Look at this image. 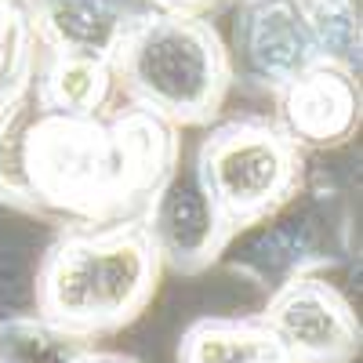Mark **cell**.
<instances>
[{
  "label": "cell",
  "instance_id": "52a82bcc",
  "mask_svg": "<svg viewBox=\"0 0 363 363\" xmlns=\"http://www.w3.org/2000/svg\"><path fill=\"white\" fill-rule=\"evenodd\" d=\"M287 120L309 142H338L356 120V91L335 69H306L291 80Z\"/></svg>",
  "mask_w": 363,
  "mask_h": 363
},
{
  "label": "cell",
  "instance_id": "8fae6325",
  "mask_svg": "<svg viewBox=\"0 0 363 363\" xmlns=\"http://www.w3.org/2000/svg\"><path fill=\"white\" fill-rule=\"evenodd\" d=\"M77 363H131V359H124V356H95V352H84Z\"/></svg>",
  "mask_w": 363,
  "mask_h": 363
},
{
  "label": "cell",
  "instance_id": "3957f363",
  "mask_svg": "<svg viewBox=\"0 0 363 363\" xmlns=\"http://www.w3.org/2000/svg\"><path fill=\"white\" fill-rule=\"evenodd\" d=\"M291 178V145L265 128H236L203 145V196L222 229L262 218L284 200Z\"/></svg>",
  "mask_w": 363,
  "mask_h": 363
},
{
  "label": "cell",
  "instance_id": "8992f818",
  "mask_svg": "<svg viewBox=\"0 0 363 363\" xmlns=\"http://www.w3.org/2000/svg\"><path fill=\"white\" fill-rule=\"evenodd\" d=\"M178 363H294L265 320H200L182 338Z\"/></svg>",
  "mask_w": 363,
  "mask_h": 363
},
{
  "label": "cell",
  "instance_id": "30bf717a",
  "mask_svg": "<svg viewBox=\"0 0 363 363\" xmlns=\"http://www.w3.org/2000/svg\"><path fill=\"white\" fill-rule=\"evenodd\" d=\"M51 91L58 106L66 109H91L102 91V66L87 55H66L51 73Z\"/></svg>",
  "mask_w": 363,
  "mask_h": 363
},
{
  "label": "cell",
  "instance_id": "6da1fadb",
  "mask_svg": "<svg viewBox=\"0 0 363 363\" xmlns=\"http://www.w3.org/2000/svg\"><path fill=\"white\" fill-rule=\"evenodd\" d=\"M160 247L142 229L69 236L44 262L37 284L40 320L73 338L131 323L157 291Z\"/></svg>",
  "mask_w": 363,
  "mask_h": 363
},
{
  "label": "cell",
  "instance_id": "5b68a950",
  "mask_svg": "<svg viewBox=\"0 0 363 363\" xmlns=\"http://www.w3.org/2000/svg\"><path fill=\"white\" fill-rule=\"evenodd\" d=\"M236 37L244 40L251 66L277 84H291L313 69L320 55L313 18L298 0H251Z\"/></svg>",
  "mask_w": 363,
  "mask_h": 363
},
{
  "label": "cell",
  "instance_id": "ba28073f",
  "mask_svg": "<svg viewBox=\"0 0 363 363\" xmlns=\"http://www.w3.org/2000/svg\"><path fill=\"white\" fill-rule=\"evenodd\" d=\"M48 29L73 55H109L128 29V18L102 0H44Z\"/></svg>",
  "mask_w": 363,
  "mask_h": 363
},
{
  "label": "cell",
  "instance_id": "277c9868",
  "mask_svg": "<svg viewBox=\"0 0 363 363\" xmlns=\"http://www.w3.org/2000/svg\"><path fill=\"white\" fill-rule=\"evenodd\" d=\"M294 363H349L359 352V323L349 301L320 280H291L262 316Z\"/></svg>",
  "mask_w": 363,
  "mask_h": 363
},
{
  "label": "cell",
  "instance_id": "9c48e42d",
  "mask_svg": "<svg viewBox=\"0 0 363 363\" xmlns=\"http://www.w3.org/2000/svg\"><path fill=\"white\" fill-rule=\"evenodd\" d=\"M87 352L84 338H73L44 320L0 323V356L4 363H77Z\"/></svg>",
  "mask_w": 363,
  "mask_h": 363
},
{
  "label": "cell",
  "instance_id": "7a4b0ae2",
  "mask_svg": "<svg viewBox=\"0 0 363 363\" xmlns=\"http://www.w3.org/2000/svg\"><path fill=\"white\" fill-rule=\"evenodd\" d=\"M128 77L149 106L174 116H200L218 99L222 55L215 37L196 22H145L128 40Z\"/></svg>",
  "mask_w": 363,
  "mask_h": 363
}]
</instances>
